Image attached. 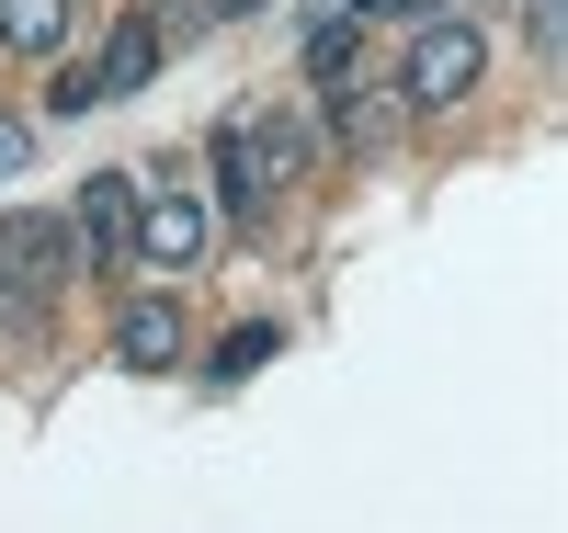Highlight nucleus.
Masks as SVG:
<instances>
[{
	"mask_svg": "<svg viewBox=\"0 0 568 533\" xmlns=\"http://www.w3.org/2000/svg\"><path fill=\"white\" fill-rule=\"evenodd\" d=\"M329 91H342V103H329V136H342L353 160H364V148H387V125H398L387 91H364V80H329Z\"/></svg>",
	"mask_w": 568,
	"mask_h": 533,
	"instance_id": "nucleus-9",
	"label": "nucleus"
},
{
	"mask_svg": "<svg viewBox=\"0 0 568 533\" xmlns=\"http://www.w3.org/2000/svg\"><path fill=\"white\" fill-rule=\"evenodd\" d=\"M216 205L240 216V227H262V216H273V182L251 171V136H240V125L216 136Z\"/></svg>",
	"mask_w": 568,
	"mask_h": 533,
	"instance_id": "nucleus-8",
	"label": "nucleus"
},
{
	"mask_svg": "<svg viewBox=\"0 0 568 533\" xmlns=\"http://www.w3.org/2000/svg\"><path fill=\"white\" fill-rule=\"evenodd\" d=\"M240 136H251V171L262 182H307V160H318V125L307 114H251Z\"/></svg>",
	"mask_w": 568,
	"mask_h": 533,
	"instance_id": "nucleus-7",
	"label": "nucleus"
},
{
	"mask_svg": "<svg viewBox=\"0 0 568 533\" xmlns=\"http://www.w3.org/2000/svg\"><path fill=\"white\" fill-rule=\"evenodd\" d=\"M91 103H103V91H91V69H58V80H45V114H58V125L91 114Z\"/></svg>",
	"mask_w": 568,
	"mask_h": 533,
	"instance_id": "nucleus-13",
	"label": "nucleus"
},
{
	"mask_svg": "<svg viewBox=\"0 0 568 533\" xmlns=\"http://www.w3.org/2000/svg\"><path fill=\"white\" fill-rule=\"evenodd\" d=\"M182 352H194L182 296H125V307H114V363H136V375H182Z\"/></svg>",
	"mask_w": 568,
	"mask_h": 533,
	"instance_id": "nucleus-5",
	"label": "nucleus"
},
{
	"mask_svg": "<svg viewBox=\"0 0 568 533\" xmlns=\"http://www.w3.org/2000/svg\"><path fill=\"white\" fill-rule=\"evenodd\" d=\"M273 352H284V329H273V318H240V329L205 352V375H216V386H240V375H262Z\"/></svg>",
	"mask_w": 568,
	"mask_h": 533,
	"instance_id": "nucleus-11",
	"label": "nucleus"
},
{
	"mask_svg": "<svg viewBox=\"0 0 568 533\" xmlns=\"http://www.w3.org/2000/svg\"><path fill=\"white\" fill-rule=\"evenodd\" d=\"M216 12H262V0H216Z\"/></svg>",
	"mask_w": 568,
	"mask_h": 533,
	"instance_id": "nucleus-15",
	"label": "nucleus"
},
{
	"mask_svg": "<svg viewBox=\"0 0 568 533\" xmlns=\"http://www.w3.org/2000/svg\"><path fill=\"white\" fill-rule=\"evenodd\" d=\"M353 23H364V12H318V34H307V80H353Z\"/></svg>",
	"mask_w": 568,
	"mask_h": 533,
	"instance_id": "nucleus-12",
	"label": "nucleus"
},
{
	"mask_svg": "<svg viewBox=\"0 0 568 533\" xmlns=\"http://www.w3.org/2000/svg\"><path fill=\"white\" fill-rule=\"evenodd\" d=\"M0 45H12V58H58L69 45V0H0Z\"/></svg>",
	"mask_w": 568,
	"mask_h": 533,
	"instance_id": "nucleus-10",
	"label": "nucleus"
},
{
	"mask_svg": "<svg viewBox=\"0 0 568 533\" xmlns=\"http://www.w3.org/2000/svg\"><path fill=\"white\" fill-rule=\"evenodd\" d=\"M69 273H80L69 216H34V205H12V216H0V284H23V296H58Z\"/></svg>",
	"mask_w": 568,
	"mask_h": 533,
	"instance_id": "nucleus-3",
	"label": "nucleus"
},
{
	"mask_svg": "<svg viewBox=\"0 0 568 533\" xmlns=\"http://www.w3.org/2000/svg\"><path fill=\"white\" fill-rule=\"evenodd\" d=\"M149 69H160V12H125V23L103 34V58H91V91L125 103V91H149Z\"/></svg>",
	"mask_w": 568,
	"mask_h": 533,
	"instance_id": "nucleus-6",
	"label": "nucleus"
},
{
	"mask_svg": "<svg viewBox=\"0 0 568 533\" xmlns=\"http://www.w3.org/2000/svg\"><path fill=\"white\" fill-rule=\"evenodd\" d=\"M23 160H34V125H23V114H0V182H23Z\"/></svg>",
	"mask_w": 568,
	"mask_h": 533,
	"instance_id": "nucleus-14",
	"label": "nucleus"
},
{
	"mask_svg": "<svg viewBox=\"0 0 568 533\" xmlns=\"http://www.w3.org/2000/svg\"><path fill=\"white\" fill-rule=\"evenodd\" d=\"M125 262H149V273H194L205 262V193H182V182H136V238H125Z\"/></svg>",
	"mask_w": 568,
	"mask_h": 533,
	"instance_id": "nucleus-2",
	"label": "nucleus"
},
{
	"mask_svg": "<svg viewBox=\"0 0 568 533\" xmlns=\"http://www.w3.org/2000/svg\"><path fill=\"white\" fill-rule=\"evenodd\" d=\"M478 80H489V34L478 23H420L409 58H398V103L409 114H455Z\"/></svg>",
	"mask_w": 568,
	"mask_h": 533,
	"instance_id": "nucleus-1",
	"label": "nucleus"
},
{
	"mask_svg": "<svg viewBox=\"0 0 568 533\" xmlns=\"http://www.w3.org/2000/svg\"><path fill=\"white\" fill-rule=\"evenodd\" d=\"M69 238H80V273H114L125 238H136V171H91L80 205H69Z\"/></svg>",
	"mask_w": 568,
	"mask_h": 533,
	"instance_id": "nucleus-4",
	"label": "nucleus"
}]
</instances>
